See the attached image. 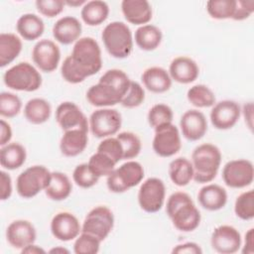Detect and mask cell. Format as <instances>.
Listing matches in <instances>:
<instances>
[{
    "label": "cell",
    "instance_id": "9a60e30c",
    "mask_svg": "<svg viewBox=\"0 0 254 254\" xmlns=\"http://www.w3.org/2000/svg\"><path fill=\"white\" fill-rule=\"evenodd\" d=\"M241 115L240 105L229 99L215 102L210 111V122L218 130H227L232 128Z\"/></svg>",
    "mask_w": 254,
    "mask_h": 254
},
{
    "label": "cell",
    "instance_id": "5bb4252c",
    "mask_svg": "<svg viewBox=\"0 0 254 254\" xmlns=\"http://www.w3.org/2000/svg\"><path fill=\"white\" fill-rule=\"evenodd\" d=\"M32 60L42 71L52 72L57 69L61 61L60 48L54 41L42 39L32 50Z\"/></svg>",
    "mask_w": 254,
    "mask_h": 254
},
{
    "label": "cell",
    "instance_id": "d4e9b609",
    "mask_svg": "<svg viewBox=\"0 0 254 254\" xmlns=\"http://www.w3.org/2000/svg\"><path fill=\"white\" fill-rule=\"evenodd\" d=\"M197 199L204 209L216 211L225 206L227 202V192L225 189L219 185L207 184L198 190Z\"/></svg>",
    "mask_w": 254,
    "mask_h": 254
},
{
    "label": "cell",
    "instance_id": "c3c4849f",
    "mask_svg": "<svg viewBox=\"0 0 254 254\" xmlns=\"http://www.w3.org/2000/svg\"><path fill=\"white\" fill-rule=\"evenodd\" d=\"M0 182H1L0 198H1V200H6L12 194V190H13L12 189V179L7 172L1 171L0 172Z\"/></svg>",
    "mask_w": 254,
    "mask_h": 254
},
{
    "label": "cell",
    "instance_id": "f1b7e54d",
    "mask_svg": "<svg viewBox=\"0 0 254 254\" xmlns=\"http://www.w3.org/2000/svg\"><path fill=\"white\" fill-rule=\"evenodd\" d=\"M52 113V106L44 98L35 97L27 101L24 106V116L32 124H43L47 122Z\"/></svg>",
    "mask_w": 254,
    "mask_h": 254
},
{
    "label": "cell",
    "instance_id": "8fae6325",
    "mask_svg": "<svg viewBox=\"0 0 254 254\" xmlns=\"http://www.w3.org/2000/svg\"><path fill=\"white\" fill-rule=\"evenodd\" d=\"M166 187L159 178L145 180L138 190V203L148 213L158 212L165 202Z\"/></svg>",
    "mask_w": 254,
    "mask_h": 254
},
{
    "label": "cell",
    "instance_id": "6da1fadb",
    "mask_svg": "<svg viewBox=\"0 0 254 254\" xmlns=\"http://www.w3.org/2000/svg\"><path fill=\"white\" fill-rule=\"evenodd\" d=\"M101 66L102 57L98 43L91 37H82L74 43L71 54L63 62L61 73L66 82L76 84L97 73Z\"/></svg>",
    "mask_w": 254,
    "mask_h": 254
},
{
    "label": "cell",
    "instance_id": "7c38bea8",
    "mask_svg": "<svg viewBox=\"0 0 254 254\" xmlns=\"http://www.w3.org/2000/svg\"><path fill=\"white\" fill-rule=\"evenodd\" d=\"M152 147L154 152L163 158H169L179 153L182 141L178 127L173 123H167L155 128Z\"/></svg>",
    "mask_w": 254,
    "mask_h": 254
},
{
    "label": "cell",
    "instance_id": "7dc6e473",
    "mask_svg": "<svg viewBox=\"0 0 254 254\" xmlns=\"http://www.w3.org/2000/svg\"><path fill=\"white\" fill-rule=\"evenodd\" d=\"M254 12L253 0H236L235 11L232 19L235 21H243L248 19Z\"/></svg>",
    "mask_w": 254,
    "mask_h": 254
},
{
    "label": "cell",
    "instance_id": "484cf974",
    "mask_svg": "<svg viewBox=\"0 0 254 254\" xmlns=\"http://www.w3.org/2000/svg\"><path fill=\"white\" fill-rule=\"evenodd\" d=\"M144 86L153 93H163L172 86V78L164 67L151 66L146 68L141 75Z\"/></svg>",
    "mask_w": 254,
    "mask_h": 254
},
{
    "label": "cell",
    "instance_id": "d6986e66",
    "mask_svg": "<svg viewBox=\"0 0 254 254\" xmlns=\"http://www.w3.org/2000/svg\"><path fill=\"white\" fill-rule=\"evenodd\" d=\"M36 238L37 231L35 226L26 219L14 220L6 229V239L16 249L22 250L24 247L35 243Z\"/></svg>",
    "mask_w": 254,
    "mask_h": 254
},
{
    "label": "cell",
    "instance_id": "816d5d0a",
    "mask_svg": "<svg viewBox=\"0 0 254 254\" xmlns=\"http://www.w3.org/2000/svg\"><path fill=\"white\" fill-rule=\"evenodd\" d=\"M253 236H254V229L250 228L245 233V239H244V245L242 248L243 254H253L254 253V242H253Z\"/></svg>",
    "mask_w": 254,
    "mask_h": 254
},
{
    "label": "cell",
    "instance_id": "e575fe53",
    "mask_svg": "<svg viewBox=\"0 0 254 254\" xmlns=\"http://www.w3.org/2000/svg\"><path fill=\"white\" fill-rule=\"evenodd\" d=\"M187 98L190 104L197 108L211 107L215 103L213 91L205 84H195L187 92Z\"/></svg>",
    "mask_w": 254,
    "mask_h": 254
},
{
    "label": "cell",
    "instance_id": "cb8c5ba5",
    "mask_svg": "<svg viewBox=\"0 0 254 254\" xmlns=\"http://www.w3.org/2000/svg\"><path fill=\"white\" fill-rule=\"evenodd\" d=\"M87 142L88 130L77 128L64 131L60 141V150L65 157H75L84 151Z\"/></svg>",
    "mask_w": 254,
    "mask_h": 254
},
{
    "label": "cell",
    "instance_id": "4fadbf2b",
    "mask_svg": "<svg viewBox=\"0 0 254 254\" xmlns=\"http://www.w3.org/2000/svg\"><path fill=\"white\" fill-rule=\"evenodd\" d=\"M254 179V167L251 161L236 159L227 162L222 170L224 184L232 189H243L250 186Z\"/></svg>",
    "mask_w": 254,
    "mask_h": 254
},
{
    "label": "cell",
    "instance_id": "f907efd6",
    "mask_svg": "<svg viewBox=\"0 0 254 254\" xmlns=\"http://www.w3.org/2000/svg\"><path fill=\"white\" fill-rule=\"evenodd\" d=\"M0 146H5L10 143L12 138V128L8 122L4 119L0 121Z\"/></svg>",
    "mask_w": 254,
    "mask_h": 254
},
{
    "label": "cell",
    "instance_id": "ac0fdd59",
    "mask_svg": "<svg viewBox=\"0 0 254 254\" xmlns=\"http://www.w3.org/2000/svg\"><path fill=\"white\" fill-rule=\"evenodd\" d=\"M51 232L60 241L75 239L81 232V225L75 215L68 211H61L51 221Z\"/></svg>",
    "mask_w": 254,
    "mask_h": 254
},
{
    "label": "cell",
    "instance_id": "836d02e7",
    "mask_svg": "<svg viewBox=\"0 0 254 254\" xmlns=\"http://www.w3.org/2000/svg\"><path fill=\"white\" fill-rule=\"evenodd\" d=\"M109 15V6L105 1H87L81 8L80 16L82 21L88 26H98L102 24Z\"/></svg>",
    "mask_w": 254,
    "mask_h": 254
},
{
    "label": "cell",
    "instance_id": "ba28073f",
    "mask_svg": "<svg viewBox=\"0 0 254 254\" xmlns=\"http://www.w3.org/2000/svg\"><path fill=\"white\" fill-rule=\"evenodd\" d=\"M52 172L45 166L35 165L24 170L17 178L16 190L23 198H32L45 190L51 181Z\"/></svg>",
    "mask_w": 254,
    "mask_h": 254
},
{
    "label": "cell",
    "instance_id": "4316f807",
    "mask_svg": "<svg viewBox=\"0 0 254 254\" xmlns=\"http://www.w3.org/2000/svg\"><path fill=\"white\" fill-rule=\"evenodd\" d=\"M16 30L24 40L34 41L43 35L45 24L40 16L33 13H26L17 20Z\"/></svg>",
    "mask_w": 254,
    "mask_h": 254
},
{
    "label": "cell",
    "instance_id": "74e56055",
    "mask_svg": "<svg viewBox=\"0 0 254 254\" xmlns=\"http://www.w3.org/2000/svg\"><path fill=\"white\" fill-rule=\"evenodd\" d=\"M123 148V160H131L136 158L142 149L141 140L137 134L129 131L120 132L116 135Z\"/></svg>",
    "mask_w": 254,
    "mask_h": 254
},
{
    "label": "cell",
    "instance_id": "7402d4cb",
    "mask_svg": "<svg viewBox=\"0 0 254 254\" xmlns=\"http://www.w3.org/2000/svg\"><path fill=\"white\" fill-rule=\"evenodd\" d=\"M199 73V68L196 63L185 56L175 58L169 66V74L172 80L182 84L193 82Z\"/></svg>",
    "mask_w": 254,
    "mask_h": 254
},
{
    "label": "cell",
    "instance_id": "f35d334b",
    "mask_svg": "<svg viewBox=\"0 0 254 254\" xmlns=\"http://www.w3.org/2000/svg\"><path fill=\"white\" fill-rule=\"evenodd\" d=\"M87 164L98 178L109 176L115 170L116 166V163L110 157L99 151L89 158Z\"/></svg>",
    "mask_w": 254,
    "mask_h": 254
},
{
    "label": "cell",
    "instance_id": "681fc988",
    "mask_svg": "<svg viewBox=\"0 0 254 254\" xmlns=\"http://www.w3.org/2000/svg\"><path fill=\"white\" fill-rule=\"evenodd\" d=\"M172 253L176 254H201V247L195 242H185L174 246Z\"/></svg>",
    "mask_w": 254,
    "mask_h": 254
},
{
    "label": "cell",
    "instance_id": "603a6c76",
    "mask_svg": "<svg viewBox=\"0 0 254 254\" xmlns=\"http://www.w3.org/2000/svg\"><path fill=\"white\" fill-rule=\"evenodd\" d=\"M121 11L127 22L134 25H146L153 16L150 3L147 0H123Z\"/></svg>",
    "mask_w": 254,
    "mask_h": 254
},
{
    "label": "cell",
    "instance_id": "9f6ffc18",
    "mask_svg": "<svg viewBox=\"0 0 254 254\" xmlns=\"http://www.w3.org/2000/svg\"><path fill=\"white\" fill-rule=\"evenodd\" d=\"M86 3V1L84 0H75V1H64L65 5L71 6V7H78L80 5H84Z\"/></svg>",
    "mask_w": 254,
    "mask_h": 254
},
{
    "label": "cell",
    "instance_id": "5b68a950",
    "mask_svg": "<svg viewBox=\"0 0 254 254\" xmlns=\"http://www.w3.org/2000/svg\"><path fill=\"white\" fill-rule=\"evenodd\" d=\"M107 53L115 59L127 58L133 50V36L130 28L123 22L107 24L101 34Z\"/></svg>",
    "mask_w": 254,
    "mask_h": 254
},
{
    "label": "cell",
    "instance_id": "bcb514c9",
    "mask_svg": "<svg viewBox=\"0 0 254 254\" xmlns=\"http://www.w3.org/2000/svg\"><path fill=\"white\" fill-rule=\"evenodd\" d=\"M35 4L39 13L48 18L60 15L65 5L63 0H37Z\"/></svg>",
    "mask_w": 254,
    "mask_h": 254
},
{
    "label": "cell",
    "instance_id": "ab89813d",
    "mask_svg": "<svg viewBox=\"0 0 254 254\" xmlns=\"http://www.w3.org/2000/svg\"><path fill=\"white\" fill-rule=\"evenodd\" d=\"M174 118V113L172 108L164 103H158L153 105L148 112L147 119L148 123L151 127L154 129L167 124V123H172Z\"/></svg>",
    "mask_w": 254,
    "mask_h": 254
},
{
    "label": "cell",
    "instance_id": "ee69618b",
    "mask_svg": "<svg viewBox=\"0 0 254 254\" xmlns=\"http://www.w3.org/2000/svg\"><path fill=\"white\" fill-rule=\"evenodd\" d=\"M145 100V90L140 83L131 80L129 88L122 98L120 104L125 108H135L140 106Z\"/></svg>",
    "mask_w": 254,
    "mask_h": 254
},
{
    "label": "cell",
    "instance_id": "7a4b0ae2",
    "mask_svg": "<svg viewBox=\"0 0 254 254\" xmlns=\"http://www.w3.org/2000/svg\"><path fill=\"white\" fill-rule=\"evenodd\" d=\"M131 79L121 69L106 70L98 82L91 85L86 91L87 101L95 107H109L121 102L126 94Z\"/></svg>",
    "mask_w": 254,
    "mask_h": 254
},
{
    "label": "cell",
    "instance_id": "8d00e7d4",
    "mask_svg": "<svg viewBox=\"0 0 254 254\" xmlns=\"http://www.w3.org/2000/svg\"><path fill=\"white\" fill-rule=\"evenodd\" d=\"M234 212L242 220H251L254 217V191L252 190L240 193L234 202Z\"/></svg>",
    "mask_w": 254,
    "mask_h": 254
},
{
    "label": "cell",
    "instance_id": "11a10c76",
    "mask_svg": "<svg viewBox=\"0 0 254 254\" xmlns=\"http://www.w3.org/2000/svg\"><path fill=\"white\" fill-rule=\"evenodd\" d=\"M49 253H52V254H68L69 250L64 248V247H62V246H57V247H54V248L50 249Z\"/></svg>",
    "mask_w": 254,
    "mask_h": 254
},
{
    "label": "cell",
    "instance_id": "44dd1931",
    "mask_svg": "<svg viewBox=\"0 0 254 254\" xmlns=\"http://www.w3.org/2000/svg\"><path fill=\"white\" fill-rule=\"evenodd\" d=\"M82 27L77 18L64 16L60 18L53 26V36L62 45H70L80 39Z\"/></svg>",
    "mask_w": 254,
    "mask_h": 254
},
{
    "label": "cell",
    "instance_id": "ffe728a7",
    "mask_svg": "<svg viewBox=\"0 0 254 254\" xmlns=\"http://www.w3.org/2000/svg\"><path fill=\"white\" fill-rule=\"evenodd\" d=\"M180 127L183 136L187 140L197 141L205 135L207 131V121L201 111L190 109L182 115Z\"/></svg>",
    "mask_w": 254,
    "mask_h": 254
},
{
    "label": "cell",
    "instance_id": "83f0119b",
    "mask_svg": "<svg viewBox=\"0 0 254 254\" xmlns=\"http://www.w3.org/2000/svg\"><path fill=\"white\" fill-rule=\"evenodd\" d=\"M26 149L20 143H8L0 149V164L3 169L10 171L19 169L26 162Z\"/></svg>",
    "mask_w": 254,
    "mask_h": 254
},
{
    "label": "cell",
    "instance_id": "e0dca14e",
    "mask_svg": "<svg viewBox=\"0 0 254 254\" xmlns=\"http://www.w3.org/2000/svg\"><path fill=\"white\" fill-rule=\"evenodd\" d=\"M56 120L64 131L77 128L89 129L88 119L79 106L71 101H64L57 107Z\"/></svg>",
    "mask_w": 254,
    "mask_h": 254
},
{
    "label": "cell",
    "instance_id": "db71d44e",
    "mask_svg": "<svg viewBox=\"0 0 254 254\" xmlns=\"http://www.w3.org/2000/svg\"><path fill=\"white\" fill-rule=\"evenodd\" d=\"M22 253H28V254H45L47 253V251L45 249H43L42 247L32 243L26 247H24L22 250H21Z\"/></svg>",
    "mask_w": 254,
    "mask_h": 254
},
{
    "label": "cell",
    "instance_id": "60d3db41",
    "mask_svg": "<svg viewBox=\"0 0 254 254\" xmlns=\"http://www.w3.org/2000/svg\"><path fill=\"white\" fill-rule=\"evenodd\" d=\"M22 109V101L18 95L3 91L0 94V114L6 118L17 116Z\"/></svg>",
    "mask_w": 254,
    "mask_h": 254
},
{
    "label": "cell",
    "instance_id": "2e32d148",
    "mask_svg": "<svg viewBox=\"0 0 254 254\" xmlns=\"http://www.w3.org/2000/svg\"><path fill=\"white\" fill-rule=\"evenodd\" d=\"M210 244L214 251L221 254H233L242 244L240 232L231 225H219L211 233Z\"/></svg>",
    "mask_w": 254,
    "mask_h": 254
},
{
    "label": "cell",
    "instance_id": "f5cc1de1",
    "mask_svg": "<svg viewBox=\"0 0 254 254\" xmlns=\"http://www.w3.org/2000/svg\"><path fill=\"white\" fill-rule=\"evenodd\" d=\"M241 112L243 113V116L245 118V123L247 124L248 128L252 130L253 128V103L247 102L244 104Z\"/></svg>",
    "mask_w": 254,
    "mask_h": 254
},
{
    "label": "cell",
    "instance_id": "8992f818",
    "mask_svg": "<svg viewBox=\"0 0 254 254\" xmlns=\"http://www.w3.org/2000/svg\"><path fill=\"white\" fill-rule=\"evenodd\" d=\"M3 81L10 89L32 92L41 87L42 75L34 65L27 62H21L5 71Z\"/></svg>",
    "mask_w": 254,
    "mask_h": 254
},
{
    "label": "cell",
    "instance_id": "52a82bcc",
    "mask_svg": "<svg viewBox=\"0 0 254 254\" xmlns=\"http://www.w3.org/2000/svg\"><path fill=\"white\" fill-rule=\"evenodd\" d=\"M145 176L143 166L129 160L115 169L106 179L108 190L114 193H122L139 185Z\"/></svg>",
    "mask_w": 254,
    "mask_h": 254
},
{
    "label": "cell",
    "instance_id": "f546056e",
    "mask_svg": "<svg viewBox=\"0 0 254 254\" xmlns=\"http://www.w3.org/2000/svg\"><path fill=\"white\" fill-rule=\"evenodd\" d=\"M72 185L68 177L62 172H52L51 181L45 190L46 195L52 200L61 201L69 196Z\"/></svg>",
    "mask_w": 254,
    "mask_h": 254
},
{
    "label": "cell",
    "instance_id": "30bf717a",
    "mask_svg": "<svg viewBox=\"0 0 254 254\" xmlns=\"http://www.w3.org/2000/svg\"><path fill=\"white\" fill-rule=\"evenodd\" d=\"M89 129L96 138H107L115 135L122 124L119 111L112 108H99L91 113L88 119Z\"/></svg>",
    "mask_w": 254,
    "mask_h": 254
},
{
    "label": "cell",
    "instance_id": "3957f363",
    "mask_svg": "<svg viewBox=\"0 0 254 254\" xmlns=\"http://www.w3.org/2000/svg\"><path fill=\"white\" fill-rule=\"evenodd\" d=\"M166 212L175 228L182 232H191L200 223L201 215L198 208L190 195L184 191H175L169 196Z\"/></svg>",
    "mask_w": 254,
    "mask_h": 254
},
{
    "label": "cell",
    "instance_id": "4dcf8cb0",
    "mask_svg": "<svg viewBox=\"0 0 254 254\" xmlns=\"http://www.w3.org/2000/svg\"><path fill=\"white\" fill-rule=\"evenodd\" d=\"M163 39L162 31L155 25L146 24L140 26L134 35L136 45L143 51H154L156 50Z\"/></svg>",
    "mask_w": 254,
    "mask_h": 254
},
{
    "label": "cell",
    "instance_id": "d6a6232c",
    "mask_svg": "<svg viewBox=\"0 0 254 254\" xmlns=\"http://www.w3.org/2000/svg\"><path fill=\"white\" fill-rule=\"evenodd\" d=\"M169 177L178 187L188 186L193 178V169L191 162L185 157L174 159L169 164Z\"/></svg>",
    "mask_w": 254,
    "mask_h": 254
},
{
    "label": "cell",
    "instance_id": "9c48e42d",
    "mask_svg": "<svg viewBox=\"0 0 254 254\" xmlns=\"http://www.w3.org/2000/svg\"><path fill=\"white\" fill-rule=\"evenodd\" d=\"M113 226L114 215L111 209L104 205H98L86 214L81 225V232L91 234L103 241L110 234Z\"/></svg>",
    "mask_w": 254,
    "mask_h": 254
},
{
    "label": "cell",
    "instance_id": "7bdbcfd3",
    "mask_svg": "<svg viewBox=\"0 0 254 254\" xmlns=\"http://www.w3.org/2000/svg\"><path fill=\"white\" fill-rule=\"evenodd\" d=\"M72 180L79 188L89 189L97 184L99 178L91 171L87 163H82L74 168Z\"/></svg>",
    "mask_w": 254,
    "mask_h": 254
},
{
    "label": "cell",
    "instance_id": "d590c367",
    "mask_svg": "<svg viewBox=\"0 0 254 254\" xmlns=\"http://www.w3.org/2000/svg\"><path fill=\"white\" fill-rule=\"evenodd\" d=\"M236 0H209L206 2L208 15L216 20L232 19Z\"/></svg>",
    "mask_w": 254,
    "mask_h": 254
},
{
    "label": "cell",
    "instance_id": "277c9868",
    "mask_svg": "<svg viewBox=\"0 0 254 254\" xmlns=\"http://www.w3.org/2000/svg\"><path fill=\"white\" fill-rule=\"evenodd\" d=\"M190 162L193 169L192 180L198 184L210 183L219 170L221 152L217 146L203 143L193 149Z\"/></svg>",
    "mask_w": 254,
    "mask_h": 254
},
{
    "label": "cell",
    "instance_id": "b9f144b4",
    "mask_svg": "<svg viewBox=\"0 0 254 254\" xmlns=\"http://www.w3.org/2000/svg\"><path fill=\"white\" fill-rule=\"evenodd\" d=\"M100 241L95 236L80 232L73 243V252L75 254H96L100 249Z\"/></svg>",
    "mask_w": 254,
    "mask_h": 254
},
{
    "label": "cell",
    "instance_id": "f6af8a7d",
    "mask_svg": "<svg viewBox=\"0 0 254 254\" xmlns=\"http://www.w3.org/2000/svg\"><path fill=\"white\" fill-rule=\"evenodd\" d=\"M97 151L106 154L116 164L123 160V148L117 137L104 138L98 145Z\"/></svg>",
    "mask_w": 254,
    "mask_h": 254
},
{
    "label": "cell",
    "instance_id": "1f68e13d",
    "mask_svg": "<svg viewBox=\"0 0 254 254\" xmlns=\"http://www.w3.org/2000/svg\"><path fill=\"white\" fill-rule=\"evenodd\" d=\"M22 40L13 33L0 34V66L11 64L22 51Z\"/></svg>",
    "mask_w": 254,
    "mask_h": 254
}]
</instances>
